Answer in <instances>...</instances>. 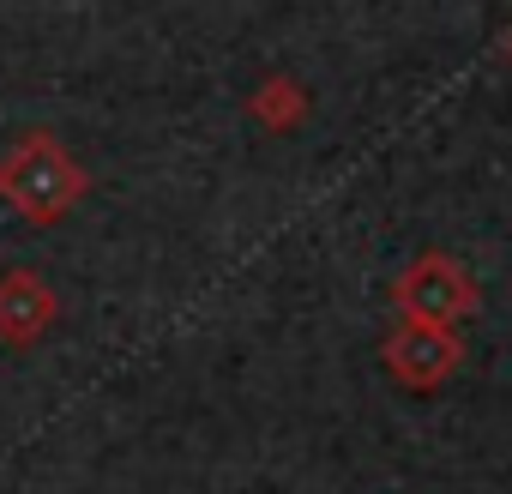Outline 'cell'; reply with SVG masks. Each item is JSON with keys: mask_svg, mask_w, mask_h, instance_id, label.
Returning <instances> with one entry per match:
<instances>
[{"mask_svg": "<svg viewBox=\"0 0 512 494\" xmlns=\"http://www.w3.org/2000/svg\"><path fill=\"white\" fill-rule=\"evenodd\" d=\"M79 193H85V175H79V163H73L49 133H31L7 163H0V199L19 205L31 223L67 217Z\"/></svg>", "mask_w": 512, "mask_h": 494, "instance_id": "cell-1", "label": "cell"}, {"mask_svg": "<svg viewBox=\"0 0 512 494\" xmlns=\"http://www.w3.org/2000/svg\"><path fill=\"white\" fill-rule=\"evenodd\" d=\"M253 115H260L272 133H284V127H296V115H302V91H296L290 79H272L260 97H253Z\"/></svg>", "mask_w": 512, "mask_h": 494, "instance_id": "cell-5", "label": "cell"}, {"mask_svg": "<svg viewBox=\"0 0 512 494\" xmlns=\"http://www.w3.org/2000/svg\"><path fill=\"white\" fill-rule=\"evenodd\" d=\"M470 278L452 266V260H440V254H428V260H416L404 278H398V308L410 314V320H428V326H452L458 314H470Z\"/></svg>", "mask_w": 512, "mask_h": 494, "instance_id": "cell-2", "label": "cell"}, {"mask_svg": "<svg viewBox=\"0 0 512 494\" xmlns=\"http://www.w3.org/2000/svg\"><path fill=\"white\" fill-rule=\"evenodd\" d=\"M55 320V296L31 278V272H7L0 278V338L7 344H37Z\"/></svg>", "mask_w": 512, "mask_h": 494, "instance_id": "cell-4", "label": "cell"}, {"mask_svg": "<svg viewBox=\"0 0 512 494\" xmlns=\"http://www.w3.org/2000/svg\"><path fill=\"white\" fill-rule=\"evenodd\" d=\"M458 338L446 332V326H428V320H404L392 338H386V368H392V380H404V386H416V392H428V386H440L452 368H458Z\"/></svg>", "mask_w": 512, "mask_h": 494, "instance_id": "cell-3", "label": "cell"}]
</instances>
